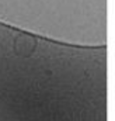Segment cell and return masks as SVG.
<instances>
[{
	"mask_svg": "<svg viewBox=\"0 0 115 121\" xmlns=\"http://www.w3.org/2000/svg\"><path fill=\"white\" fill-rule=\"evenodd\" d=\"M37 39L32 37V35H28V34H18L16 38H14V52L23 58H27V56H31L35 49H37Z\"/></svg>",
	"mask_w": 115,
	"mask_h": 121,
	"instance_id": "6da1fadb",
	"label": "cell"
}]
</instances>
